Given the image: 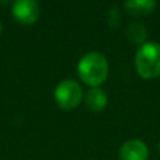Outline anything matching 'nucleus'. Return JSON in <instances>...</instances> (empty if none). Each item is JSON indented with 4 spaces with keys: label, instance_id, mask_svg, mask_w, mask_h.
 <instances>
[{
    "label": "nucleus",
    "instance_id": "f257e3e1",
    "mask_svg": "<svg viewBox=\"0 0 160 160\" xmlns=\"http://www.w3.org/2000/svg\"><path fill=\"white\" fill-rule=\"evenodd\" d=\"M78 76L88 87H100L108 76L107 58L97 51L84 53L78 63Z\"/></svg>",
    "mask_w": 160,
    "mask_h": 160
},
{
    "label": "nucleus",
    "instance_id": "f03ea898",
    "mask_svg": "<svg viewBox=\"0 0 160 160\" xmlns=\"http://www.w3.org/2000/svg\"><path fill=\"white\" fill-rule=\"evenodd\" d=\"M135 70L142 79L153 80L160 76V44L148 41L135 55Z\"/></svg>",
    "mask_w": 160,
    "mask_h": 160
},
{
    "label": "nucleus",
    "instance_id": "7ed1b4c3",
    "mask_svg": "<svg viewBox=\"0 0 160 160\" xmlns=\"http://www.w3.org/2000/svg\"><path fill=\"white\" fill-rule=\"evenodd\" d=\"M53 98L58 107L63 111H72L78 108L83 101V88L79 82L73 79H65L56 86Z\"/></svg>",
    "mask_w": 160,
    "mask_h": 160
},
{
    "label": "nucleus",
    "instance_id": "20e7f679",
    "mask_svg": "<svg viewBox=\"0 0 160 160\" xmlns=\"http://www.w3.org/2000/svg\"><path fill=\"white\" fill-rule=\"evenodd\" d=\"M11 16L22 25H31L38 21L39 4L37 0H14L11 6Z\"/></svg>",
    "mask_w": 160,
    "mask_h": 160
},
{
    "label": "nucleus",
    "instance_id": "39448f33",
    "mask_svg": "<svg viewBox=\"0 0 160 160\" xmlns=\"http://www.w3.org/2000/svg\"><path fill=\"white\" fill-rule=\"evenodd\" d=\"M149 146L142 139H128L118 150L119 160H149Z\"/></svg>",
    "mask_w": 160,
    "mask_h": 160
},
{
    "label": "nucleus",
    "instance_id": "423d86ee",
    "mask_svg": "<svg viewBox=\"0 0 160 160\" xmlns=\"http://www.w3.org/2000/svg\"><path fill=\"white\" fill-rule=\"evenodd\" d=\"M83 100L86 102V107L93 112H101L108 104L107 93L101 87H90Z\"/></svg>",
    "mask_w": 160,
    "mask_h": 160
},
{
    "label": "nucleus",
    "instance_id": "0eeeda50",
    "mask_svg": "<svg viewBox=\"0 0 160 160\" xmlns=\"http://www.w3.org/2000/svg\"><path fill=\"white\" fill-rule=\"evenodd\" d=\"M124 8L129 16L145 17L155 11L156 0H125Z\"/></svg>",
    "mask_w": 160,
    "mask_h": 160
},
{
    "label": "nucleus",
    "instance_id": "6e6552de",
    "mask_svg": "<svg viewBox=\"0 0 160 160\" xmlns=\"http://www.w3.org/2000/svg\"><path fill=\"white\" fill-rule=\"evenodd\" d=\"M127 35L133 44H145L146 39V28L139 22H132L127 30Z\"/></svg>",
    "mask_w": 160,
    "mask_h": 160
},
{
    "label": "nucleus",
    "instance_id": "1a4fd4ad",
    "mask_svg": "<svg viewBox=\"0 0 160 160\" xmlns=\"http://www.w3.org/2000/svg\"><path fill=\"white\" fill-rule=\"evenodd\" d=\"M2 30H3V25H2V22H0V34H2Z\"/></svg>",
    "mask_w": 160,
    "mask_h": 160
},
{
    "label": "nucleus",
    "instance_id": "9d476101",
    "mask_svg": "<svg viewBox=\"0 0 160 160\" xmlns=\"http://www.w3.org/2000/svg\"><path fill=\"white\" fill-rule=\"evenodd\" d=\"M158 148H159V150H160V143H159V146H158Z\"/></svg>",
    "mask_w": 160,
    "mask_h": 160
}]
</instances>
